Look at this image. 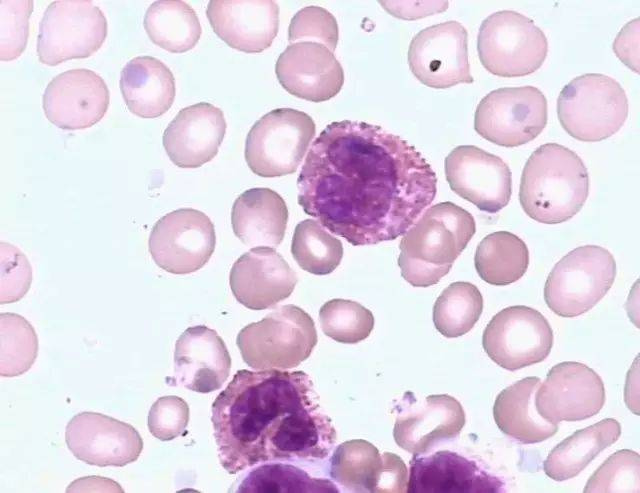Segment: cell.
<instances>
[{
	"label": "cell",
	"mask_w": 640,
	"mask_h": 493,
	"mask_svg": "<svg viewBox=\"0 0 640 493\" xmlns=\"http://www.w3.org/2000/svg\"><path fill=\"white\" fill-rule=\"evenodd\" d=\"M291 253L303 270L315 275H326L339 266L343 246L319 222L306 219L295 227Z\"/></svg>",
	"instance_id": "obj_35"
},
{
	"label": "cell",
	"mask_w": 640,
	"mask_h": 493,
	"mask_svg": "<svg viewBox=\"0 0 640 493\" xmlns=\"http://www.w3.org/2000/svg\"><path fill=\"white\" fill-rule=\"evenodd\" d=\"M444 168L451 190L481 211L496 213L509 203L511 171L499 156L461 145L447 155Z\"/></svg>",
	"instance_id": "obj_15"
},
{
	"label": "cell",
	"mask_w": 640,
	"mask_h": 493,
	"mask_svg": "<svg viewBox=\"0 0 640 493\" xmlns=\"http://www.w3.org/2000/svg\"><path fill=\"white\" fill-rule=\"evenodd\" d=\"M475 269L482 280L496 285H509L519 280L529 265V251L525 242L508 231L485 236L478 244Z\"/></svg>",
	"instance_id": "obj_32"
},
{
	"label": "cell",
	"mask_w": 640,
	"mask_h": 493,
	"mask_svg": "<svg viewBox=\"0 0 640 493\" xmlns=\"http://www.w3.org/2000/svg\"><path fill=\"white\" fill-rule=\"evenodd\" d=\"M65 442L77 459L100 467L130 464L143 449L133 426L91 411L78 413L68 422Z\"/></svg>",
	"instance_id": "obj_17"
},
{
	"label": "cell",
	"mask_w": 640,
	"mask_h": 493,
	"mask_svg": "<svg viewBox=\"0 0 640 493\" xmlns=\"http://www.w3.org/2000/svg\"><path fill=\"white\" fill-rule=\"evenodd\" d=\"M230 368L231 357L215 330L193 326L177 339L174 351L177 384L199 393L216 391L229 377Z\"/></svg>",
	"instance_id": "obj_25"
},
{
	"label": "cell",
	"mask_w": 640,
	"mask_h": 493,
	"mask_svg": "<svg viewBox=\"0 0 640 493\" xmlns=\"http://www.w3.org/2000/svg\"><path fill=\"white\" fill-rule=\"evenodd\" d=\"M288 209L269 188L246 190L234 201L231 223L235 236L250 247H276L285 235Z\"/></svg>",
	"instance_id": "obj_26"
},
{
	"label": "cell",
	"mask_w": 640,
	"mask_h": 493,
	"mask_svg": "<svg viewBox=\"0 0 640 493\" xmlns=\"http://www.w3.org/2000/svg\"><path fill=\"white\" fill-rule=\"evenodd\" d=\"M304 212L353 246L404 235L433 202L437 177L421 153L381 126L332 122L297 179Z\"/></svg>",
	"instance_id": "obj_1"
},
{
	"label": "cell",
	"mask_w": 640,
	"mask_h": 493,
	"mask_svg": "<svg viewBox=\"0 0 640 493\" xmlns=\"http://www.w3.org/2000/svg\"><path fill=\"white\" fill-rule=\"evenodd\" d=\"M406 404L398 406L393 429L399 447L424 454L437 444L456 438L465 425V412L457 399L447 394L416 400L407 392Z\"/></svg>",
	"instance_id": "obj_19"
},
{
	"label": "cell",
	"mask_w": 640,
	"mask_h": 493,
	"mask_svg": "<svg viewBox=\"0 0 640 493\" xmlns=\"http://www.w3.org/2000/svg\"><path fill=\"white\" fill-rule=\"evenodd\" d=\"M621 425L613 418L603 419L574 432L557 444L543 463L545 474L555 481L577 476L600 452L615 443Z\"/></svg>",
	"instance_id": "obj_29"
},
{
	"label": "cell",
	"mask_w": 640,
	"mask_h": 493,
	"mask_svg": "<svg viewBox=\"0 0 640 493\" xmlns=\"http://www.w3.org/2000/svg\"><path fill=\"white\" fill-rule=\"evenodd\" d=\"M482 345L490 359L514 371L542 362L553 346V331L537 310L516 305L502 309L487 324Z\"/></svg>",
	"instance_id": "obj_12"
},
{
	"label": "cell",
	"mask_w": 640,
	"mask_h": 493,
	"mask_svg": "<svg viewBox=\"0 0 640 493\" xmlns=\"http://www.w3.org/2000/svg\"><path fill=\"white\" fill-rule=\"evenodd\" d=\"M226 132L222 110L200 102L181 109L163 133V146L180 168H198L218 153Z\"/></svg>",
	"instance_id": "obj_23"
},
{
	"label": "cell",
	"mask_w": 640,
	"mask_h": 493,
	"mask_svg": "<svg viewBox=\"0 0 640 493\" xmlns=\"http://www.w3.org/2000/svg\"><path fill=\"white\" fill-rule=\"evenodd\" d=\"M503 486L498 477L452 451L414 454L410 461L408 493H498Z\"/></svg>",
	"instance_id": "obj_24"
},
{
	"label": "cell",
	"mask_w": 640,
	"mask_h": 493,
	"mask_svg": "<svg viewBox=\"0 0 640 493\" xmlns=\"http://www.w3.org/2000/svg\"><path fill=\"white\" fill-rule=\"evenodd\" d=\"M109 102L110 93L104 80L85 68L58 74L43 94L45 116L65 130L92 127L104 117Z\"/></svg>",
	"instance_id": "obj_18"
},
{
	"label": "cell",
	"mask_w": 640,
	"mask_h": 493,
	"mask_svg": "<svg viewBox=\"0 0 640 493\" xmlns=\"http://www.w3.org/2000/svg\"><path fill=\"white\" fill-rule=\"evenodd\" d=\"M1 304L20 300L29 290L32 269L25 255L15 246L1 242Z\"/></svg>",
	"instance_id": "obj_41"
},
{
	"label": "cell",
	"mask_w": 640,
	"mask_h": 493,
	"mask_svg": "<svg viewBox=\"0 0 640 493\" xmlns=\"http://www.w3.org/2000/svg\"><path fill=\"white\" fill-rule=\"evenodd\" d=\"M322 331L333 340L355 344L366 339L374 327V317L361 304L346 299H332L319 311Z\"/></svg>",
	"instance_id": "obj_37"
},
{
	"label": "cell",
	"mask_w": 640,
	"mask_h": 493,
	"mask_svg": "<svg viewBox=\"0 0 640 493\" xmlns=\"http://www.w3.org/2000/svg\"><path fill=\"white\" fill-rule=\"evenodd\" d=\"M298 278L272 247H253L233 264L229 282L236 300L251 310H264L288 298Z\"/></svg>",
	"instance_id": "obj_20"
},
{
	"label": "cell",
	"mask_w": 640,
	"mask_h": 493,
	"mask_svg": "<svg viewBox=\"0 0 640 493\" xmlns=\"http://www.w3.org/2000/svg\"><path fill=\"white\" fill-rule=\"evenodd\" d=\"M383 470V455L363 439L341 443L330 458L329 475L346 492H379Z\"/></svg>",
	"instance_id": "obj_31"
},
{
	"label": "cell",
	"mask_w": 640,
	"mask_h": 493,
	"mask_svg": "<svg viewBox=\"0 0 640 493\" xmlns=\"http://www.w3.org/2000/svg\"><path fill=\"white\" fill-rule=\"evenodd\" d=\"M188 422V404L174 395L158 398L148 414L149 431L161 441H170L183 434Z\"/></svg>",
	"instance_id": "obj_42"
},
{
	"label": "cell",
	"mask_w": 640,
	"mask_h": 493,
	"mask_svg": "<svg viewBox=\"0 0 640 493\" xmlns=\"http://www.w3.org/2000/svg\"><path fill=\"white\" fill-rule=\"evenodd\" d=\"M216 245L215 229L203 212L182 208L161 217L153 226L148 248L154 262L172 274L201 269Z\"/></svg>",
	"instance_id": "obj_13"
},
{
	"label": "cell",
	"mask_w": 640,
	"mask_h": 493,
	"mask_svg": "<svg viewBox=\"0 0 640 493\" xmlns=\"http://www.w3.org/2000/svg\"><path fill=\"white\" fill-rule=\"evenodd\" d=\"M477 51L480 62L490 73L500 77H521L542 66L548 53V41L530 18L516 11L502 10L482 22Z\"/></svg>",
	"instance_id": "obj_8"
},
{
	"label": "cell",
	"mask_w": 640,
	"mask_h": 493,
	"mask_svg": "<svg viewBox=\"0 0 640 493\" xmlns=\"http://www.w3.org/2000/svg\"><path fill=\"white\" fill-rule=\"evenodd\" d=\"M558 120L573 138L597 142L618 132L628 116V100L613 78L588 73L572 79L557 99Z\"/></svg>",
	"instance_id": "obj_6"
},
{
	"label": "cell",
	"mask_w": 640,
	"mask_h": 493,
	"mask_svg": "<svg viewBox=\"0 0 640 493\" xmlns=\"http://www.w3.org/2000/svg\"><path fill=\"white\" fill-rule=\"evenodd\" d=\"M32 11L31 0L0 1V60L11 61L24 52Z\"/></svg>",
	"instance_id": "obj_39"
},
{
	"label": "cell",
	"mask_w": 640,
	"mask_h": 493,
	"mask_svg": "<svg viewBox=\"0 0 640 493\" xmlns=\"http://www.w3.org/2000/svg\"><path fill=\"white\" fill-rule=\"evenodd\" d=\"M240 493H338L328 479L314 478L306 471L286 463L266 462L254 466L237 486Z\"/></svg>",
	"instance_id": "obj_33"
},
{
	"label": "cell",
	"mask_w": 640,
	"mask_h": 493,
	"mask_svg": "<svg viewBox=\"0 0 640 493\" xmlns=\"http://www.w3.org/2000/svg\"><path fill=\"white\" fill-rule=\"evenodd\" d=\"M638 39L639 24L637 18L623 27L613 43L615 54L635 72H638Z\"/></svg>",
	"instance_id": "obj_43"
},
{
	"label": "cell",
	"mask_w": 640,
	"mask_h": 493,
	"mask_svg": "<svg viewBox=\"0 0 640 493\" xmlns=\"http://www.w3.org/2000/svg\"><path fill=\"white\" fill-rule=\"evenodd\" d=\"M206 15L230 47L245 53L269 48L279 28V7L273 0H212Z\"/></svg>",
	"instance_id": "obj_22"
},
{
	"label": "cell",
	"mask_w": 640,
	"mask_h": 493,
	"mask_svg": "<svg viewBox=\"0 0 640 493\" xmlns=\"http://www.w3.org/2000/svg\"><path fill=\"white\" fill-rule=\"evenodd\" d=\"M589 194V176L582 159L558 143L539 146L523 168L519 201L524 212L544 224L571 219Z\"/></svg>",
	"instance_id": "obj_3"
},
{
	"label": "cell",
	"mask_w": 640,
	"mask_h": 493,
	"mask_svg": "<svg viewBox=\"0 0 640 493\" xmlns=\"http://www.w3.org/2000/svg\"><path fill=\"white\" fill-rule=\"evenodd\" d=\"M583 491L585 493L639 492V454L629 449L613 453L589 478Z\"/></svg>",
	"instance_id": "obj_38"
},
{
	"label": "cell",
	"mask_w": 640,
	"mask_h": 493,
	"mask_svg": "<svg viewBox=\"0 0 640 493\" xmlns=\"http://www.w3.org/2000/svg\"><path fill=\"white\" fill-rule=\"evenodd\" d=\"M541 380L526 377L503 389L497 396L493 416L498 428L523 444H534L552 437L557 423L545 420L535 406V395Z\"/></svg>",
	"instance_id": "obj_28"
},
{
	"label": "cell",
	"mask_w": 640,
	"mask_h": 493,
	"mask_svg": "<svg viewBox=\"0 0 640 493\" xmlns=\"http://www.w3.org/2000/svg\"><path fill=\"white\" fill-rule=\"evenodd\" d=\"M605 403L600 376L587 365L565 361L553 366L535 395L538 413L547 421H581L596 415Z\"/></svg>",
	"instance_id": "obj_16"
},
{
	"label": "cell",
	"mask_w": 640,
	"mask_h": 493,
	"mask_svg": "<svg viewBox=\"0 0 640 493\" xmlns=\"http://www.w3.org/2000/svg\"><path fill=\"white\" fill-rule=\"evenodd\" d=\"M613 255L597 245L580 246L563 256L549 273L544 300L558 316L589 311L609 291L616 277Z\"/></svg>",
	"instance_id": "obj_7"
},
{
	"label": "cell",
	"mask_w": 640,
	"mask_h": 493,
	"mask_svg": "<svg viewBox=\"0 0 640 493\" xmlns=\"http://www.w3.org/2000/svg\"><path fill=\"white\" fill-rule=\"evenodd\" d=\"M107 32L106 17L92 1H53L40 22L38 59L56 66L70 59L88 58L103 45Z\"/></svg>",
	"instance_id": "obj_10"
},
{
	"label": "cell",
	"mask_w": 640,
	"mask_h": 493,
	"mask_svg": "<svg viewBox=\"0 0 640 493\" xmlns=\"http://www.w3.org/2000/svg\"><path fill=\"white\" fill-rule=\"evenodd\" d=\"M339 31L335 17L319 6H307L299 10L291 19L288 28L290 44L315 42L334 52Z\"/></svg>",
	"instance_id": "obj_40"
},
{
	"label": "cell",
	"mask_w": 640,
	"mask_h": 493,
	"mask_svg": "<svg viewBox=\"0 0 640 493\" xmlns=\"http://www.w3.org/2000/svg\"><path fill=\"white\" fill-rule=\"evenodd\" d=\"M476 231L473 216L452 202L425 210L400 241L398 265L414 287H429L447 275Z\"/></svg>",
	"instance_id": "obj_4"
},
{
	"label": "cell",
	"mask_w": 640,
	"mask_h": 493,
	"mask_svg": "<svg viewBox=\"0 0 640 493\" xmlns=\"http://www.w3.org/2000/svg\"><path fill=\"white\" fill-rule=\"evenodd\" d=\"M408 64L424 85L445 89L474 81L468 61V34L457 21H446L418 32L410 42Z\"/></svg>",
	"instance_id": "obj_14"
},
{
	"label": "cell",
	"mask_w": 640,
	"mask_h": 493,
	"mask_svg": "<svg viewBox=\"0 0 640 493\" xmlns=\"http://www.w3.org/2000/svg\"><path fill=\"white\" fill-rule=\"evenodd\" d=\"M315 135V123L306 113L292 108L270 111L255 122L245 142V160L261 177L294 173Z\"/></svg>",
	"instance_id": "obj_9"
},
{
	"label": "cell",
	"mask_w": 640,
	"mask_h": 493,
	"mask_svg": "<svg viewBox=\"0 0 640 493\" xmlns=\"http://www.w3.org/2000/svg\"><path fill=\"white\" fill-rule=\"evenodd\" d=\"M311 316L298 306H280L237 335L244 362L255 370H286L305 361L317 344Z\"/></svg>",
	"instance_id": "obj_5"
},
{
	"label": "cell",
	"mask_w": 640,
	"mask_h": 493,
	"mask_svg": "<svg viewBox=\"0 0 640 493\" xmlns=\"http://www.w3.org/2000/svg\"><path fill=\"white\" fill-rule=\"evenodd\" d=\"M0 342L1 376H18L30 369L38 353V338L24 317L0 314Z\"/></svg>",
	"instance_id": "obj_36"
},
{
	"label": "cell",
	"mask_w": 640,
	"mask_h": 493,
	"mask_svg": "<svg viewBox=\"0 0 640 493\" xmlns=\"http://www.w3.org/2000/svg\"><path fill=\"white\" fill-rule=\"evenodd\" d=\"M211 420L229 474L266 462L322 460L337 438L303 371L239 370L213 402Z\"/></svg>",
	"instance_id": "obj_2"
},
{
	"label": "cell",
	"mask_w": 640,
	"mask_h": 493,
	"mask_svg": "<svg viewBox=\"0 0 640 493\" xmlns=\"http://www.w3.org/2000/svg\"><path fill=\"white\" fill-rule=\"evenodd\" d=\"M143 25L150 40L171 53L191 50L202 33L196 12L181 0L153 2L144 15Z\"/></svg>",
	"instance_id": "obj_30"
},
{
	"label": "cell",
	"mask_w": 640,
	"mask_h": 493,
	"mask_svg": "<svg viewBox=\"0 0 640 493\" xmlns=\"http://www.w3.org/2000/svg\"><path fill=\"white\" fill-rule=\"evenodd\" d=\"M483 311V297L470 282H454L446 287L433 307L435 328L447 338L469 332Z\"/></svg>",
	"instance_id": "obj_34"
},
{
	"label": "cell",
	"mask_w": 640,
	"mask_h": 493,
	"mask_svg": "<svg viewBox=\"0 0 640 493\" xmlns=\"http://www.w3.org/2000/svg\"><path fill=\"white\" fill-rule=\"evenodd\" d=\"M383 8L401 19H417L433 13L444 11L448 2H403L381 1Z\"/></svg>",
	"instance_id": "obj_44"
},
{
	"label": "cell",
	"mask_w": 640,
	"mask_h": 493,
	"mask_svg": "<svg viewBox=\"0 0 640 493\" xmlns=\"http://www.w3.org/2000/svg\"><path fill=\"white\" fill-rule=\"evenodd\" d=\"M548 105L533 86L505 87L488 93L478 104L474 129L484 139L503 147L534 140L545 128Z\"/></svg>",
	"instance_id": "obj_11"
},
{
	"label": "cell",
	"mask_w": 640,
	"mask_h": 493,
	"mask_svg": "<svg viewBox=\"0 0 640 493\" xmlns=\"http://www.w3.org/2000/svg\"><path fill=\"white\" fill-rule=\"evenodd\" d=\"M275 72L290 94L311 102L336 96L344 84V71L326 46L315 42L290 44L278 57Z\"/></svg>",
	"instance_id": "obj_21"
},
{
	"label": "cell",
	"mask_w": 640,
	"mask_h": 493,
	"mask_svg": "<svg viewBox=\"0 0 640 493\" xmlns=\"http://www.w3.org/2000/svg\"><path fill=\"white\" fill-rule=\"evenodd\" d=\"M124 102L141 118H156L167 112L175 98V79L159 59L138 56L122 69L119 81Z\"/></svg>",
	"instance_id": "obj_27"
}]
</instances>
